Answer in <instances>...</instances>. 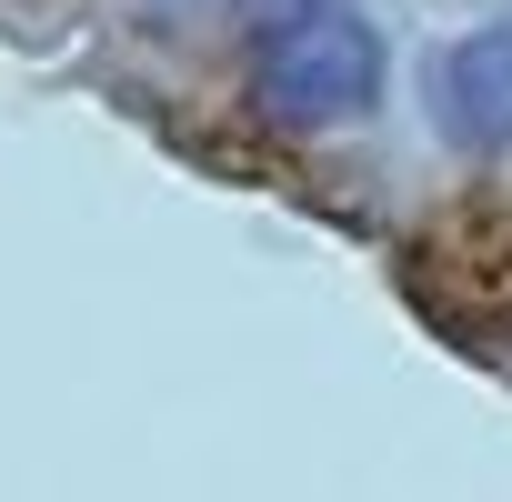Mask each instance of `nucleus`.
I'll return each instance as SVG.
<instances>
[{
    "instance_id": "f03ea898",
    "label": "nucleus",
    "mask_w": 512,
    "mask_h": 502,
    "mask_svg": "<svg viewBox=\"0 0 512 502\" xmlns=\"http://www.w3.org/2000/svg\"><path fill=\"white\" fill-rule=\"evenodd\" d=\"M432 111L462 141H512V21L502 31H462L432 61Z\"/></svg>"
},
{
    "instance_id": "f257e3e1",
    "label": "nucleus",
    "mask_w": 512,
    "mask_h": 502,
    "mask_svg": "<svg viewBox=\"0 0 512 502\" xmlns=\"http://www.w3.org/2000/svg\"><path fill=\"white\" fill-rule=\"evenodd\" d=\"M382 81H392V51L342 0H302L251 41V111L282 131H342L382 101Z\"/></svg>"
}]
</instances>
